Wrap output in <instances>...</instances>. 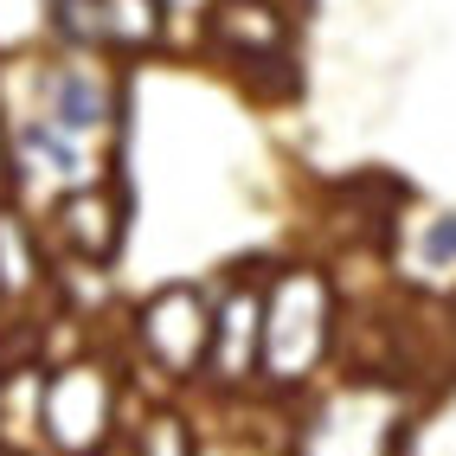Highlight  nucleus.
Segmentation results:
<instances>
[{
	"label": "nucleus",
	"mask_w": 456,
	"mask_h": 456,
	"mask_svg": "<svg viewBox=\"0 0 456 456\" xmlns=\"http://www.w3.org/2000/svg\"><path fill=\"white\" fill-rule=\"evenodd\" d=\"M52 103H58V123L65 129H90L97 123V84H90L84 71H65L52 84Z\"/></svg>",
	"instance_id": "f257e3e1"
}]
</instances>
